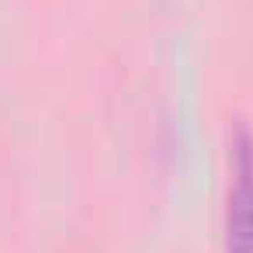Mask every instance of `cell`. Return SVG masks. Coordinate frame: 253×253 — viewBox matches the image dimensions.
<instances>
[{"instance_id":"cell-1","label":"cell","mask_w":253,"mask_h":253,"mask_svg":"<svg viewBox=\"0 0 253 253\" xmlns=\"http://www.w3.org/2000/svg\"><path fill=\"white\" fill-rule=\"evenodd\" d=\"M222 246L225 253H253V135L246 128L232 135Z\"/></svg>"}]
</instances>
